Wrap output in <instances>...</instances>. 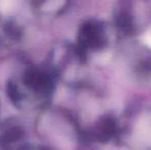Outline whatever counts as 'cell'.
Instances as JSON below:
<instances>
[{"label":"cell","instance_id":"1","mask_svg":"<svg viewBox=\"0 0 151 150\" xmlns=\"http://www.w3.org/2000/svg\"><path fill=\"white\" fill-rule=\"evenodd\" d=\"M108 34L105 24L98 20H88L79 27L75 50L84 62L90 52H98L107 45Z\"/></svg>","mask_w":151,"mask_h":150},{"label":"cell","instance_id":"2","mask_svg":"<svg viewBox=\"0 0 151 150\" xmlns=\"http://www.w3.org/2000/svg\"><path fill=\"white\" fill-rule=\"evenodd\" d=\"M22 80L24 85L30 90L41 96H48L55 88L56 74L47 69L30 67L25 70Z\"/></svg>","mask_w":151,"mask_h":150},{"label":"cell","instance_id":"3","mask_svg":"<svg viewBox=\"0 0 151 150\" xmlns=\"http://www.w3.org/2000/svg\"><path fill=\"white\" fill-rule=\"evenodd\" d=\"M118 126L112 115H104L86 133V138L100 143L109 142L117 135Z\"/></svg>","mask_w":151,"mask_h":150},{"label":"cell","instance_id":"4","mask_svg":"<svg viewBox=\"0 0 151 150\" xmlns=\"http://www.w3.org/2000/svg\"><path fill=\"white\" fill-rule=\"evenodd\" d=\"M24 128L19 124H4L0 128V148L2 150H12L14 146L24 139Z\"/></svg>","mask_w":151,"mask_h":150},{"label":"cell","instance_id":"5","mask_svg":"<svg viewBox=\"0 0 151 150\" xmlns=\"http://www.w3.org/2000/svg\"><path fill=\"white\" fill-rule=\"evenodd\" d=\"M114 22H115L116 28L120 33L124 35H129L134 31V22L133 17L131 12L127 8L117 9L115 16H114Z\"/></svg>","mask_w":151,"mask_h":150},{"label":"cell","instance_id":"6","mask_svg":"<svg viewBox=\"0 0 151 150\" xmlns=\"http://www.w3.org/2000/svg\"><path fill=\"white\" fill-rule=\"evenodd\" d=\"M6 92H7L9 99L14 102V104L18 105L22 101V94H21L18 85L14 82L12 81L7 82V84H6Z\"/></svg>","mask_w":151,"mask_h":150},{"label":"cell","instance_id":"7","mask_svg":"<svg viewBox=\"0 0 151 150\" xmlns=\"http://www.w3.org/2000/svg\"><path fill=\"white\" fill-rule=\"evenodd\" d=\"M5 32L12 39H19L22 34V30L16 24H7L5 26Z\"/></svg>","mask_w":151,"mask_h":150},{"label":"cell","instance_id":"8","mask_svg":"<svg viewBox=\"0 0 151 150\" xmlns=\"http://www.w3.org/2000/svg\"><path fill=\"white\" fill-rule=\"evenodd\" d=\"M22 150H46L44 148H39V147H37V148H31V147H24V149Z\"/></svg>","mask_w":151,"mask_h":150}]
</instances>
